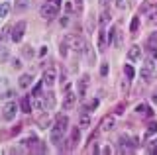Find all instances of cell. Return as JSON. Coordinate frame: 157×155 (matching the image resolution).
I'll return each instance as SVG.
<instances>
[{"mask_svg":"<svg viewBox=\"0 0 157 155\" xmlns=\"http://www.w3.org/2000/svg\"><path fill=\"white\" fill-rule=\"evenodd\" d=\"M67 126H69L67 116H61V118H57L55 126H53L51 132H49V139H51V143L59 145V143L63 142V135H65V132H67Z\"/></svg>","mask_w":157,"mask_h":155,"instance_id":"cell-1","label":"cell"},{"mask_svg":"<svg viewBox=\"0 0 157 155\" xmlns=\"http://www.w3.org/2000/svg\"><path fill=\"white\" fill-rule=\"evenodd\" d=\"M59 6H61V0H47L41 6V18L45 20H53L59 14Z\"/></svg>","mask_w":157,"mask_h":155,"instance_id":"cell-2","label":"cell"},{"mask_svg":"<svg viewBox=\"0 0 157 155\" xmlns=\"http://www.w3.org/2000/svg\"><path fill=\"white\" fill-rule=\"evenodd\" d=\"M155 73V57H145L144 65H141V79L144 81H151V77H153Z\"/></svg>","mask_w":157,"mask_h":155,"instance_id":"cell-3","label":"cell"},{"mask_svg":"<svg viewBox=\"0 0 157 155\" xmlns=\"http://www.w3.org/2000/svg\"><path fill=\"white\" fill-rule=\"evenodd\" d=\"M77 102V94L71 90V86L65 85V96H63V110H71Z\"/></svg>","mask_w":157,"mask_h":155,"instance_id":"cell-4","label":"cell"},{"mask_svg":"<svg viewBox=\"0 0 157 155\" xmlns=\"http://www.w3.org/2000/svg\"><path fill=\"white\" fill-rule=\"evenodd\" d=\"M16 114H18V104H16V102H8L6 106H4V110H2V118L6 120V122L14 120V118H16Z\"/></svg>","mask_w":157,"mask_h":155,"instance_id":"cell-5","label":"cell"},{"mask_svg":"<svg viewBox=\"0 0 157 155\" xmlns=\"http://www.w3.org/2000/svg\"><path fill=\"white\" fill-rule=\"evenodd\" d=\"M24 32H26V22H18L16 26L12 28V41H22L24 37Z\"/></svg>","mask_w":157,"mask_h":155,"instance_id":"cell-6","label":"cell"},{"mask_svg":"<svg viewBox=\"0 0 157 155\" xmlns=\"http://www.w3.org/2000/svg\"><path fill=\"white\" fill-rule=\"evenodd\" d=\"M78 142H81V130H78V128H73L71 130V139H69V147L75 149Z\"/></svg>","mask_w":157,"mask_h":155,"instance_id":"cell-7","label":"cell"},{"mask_svg":"<svg viewBox=\"0 0 157 155\" xmlns=\"http://www.w3.org/2000/svg\"><path fill=\"white\" fill-rule=\"evenodd\" d=\"M55 79H57V75H55L53 69H47L45 73H43V85H45V86H53Z\"/></svg>","mask_w":157,"mask_h":155,"instance_id":"cell-8","label":"cell"},{"mask_svg":"<svg viewBox=\"0 0 157 155\" xmlns=\"http://www.w3.org/2000/svg\"><path fill=\"white\" fill-rule=\"evenodd\" d=\"M69 41L73 43V49H75L77 53L85 51V41H82V37H78V36H75V37H69Z\"/></svg>","mask_w":157,"mask_h":155,"instance_id":"cell-9","label":"cell"},{"mask_svg":"<svg viewBox=\"0 0 157 155\" xmlns=\"http://www.w3.org/2000/svg\"><path fill=\"white\" fill-rule=\"evenodd\" d=\"M86 89H88V75H85L81 81H78V98H85Z\"/></svg>","mask_w":157,"mask_h":155,"instance_id":"cell-10","label":"cell"},{"mask_svg":"<svg viewBox=\"0 0 157 155\" xmlns=\"http://www.w3.org/2000/svg\"><path fill=\"white\" fill-rule=\"evenodd\" d=\"M141 57V47L140 45H132L130 51H128V59L130 61H137Z\"/></svg>","mask_w":157,"mask_h":155,"instance_id":"cell-11","label":"cell"},{"mask_svg":"<svg viewBox=\"0 0 157 155\" xmlns=\"http://www.w3.org/2000/svg\"><path fill=\"white\" fill-rule=\"evenodd\" d=\"M32 83H33V77L32 75H22V77H20V81H18V85L22 86V89H28Z\"/></svg>","mask_w":157,"mask_h":155,"instance_id":"cell-12","label":"cell"},{"mask_svg":"<svg viewBox=\"0 0 157 155\" xmlns=\"http://www.w3.org/2000/svg\"><path fill=\"white\" fill-rule=\"evenodd\" d=\"M90 126V116H88V112L85 110V112L81 114V118H78V128H88Z\"/></svg>","mask_w":157,"mask_h":155,"instance_id":"cell-13","label":"cell"},{"mask_svg":"<svg viewBox=\"0 0 157 155\" xmlns=\"http://www.w3.org/2000/svg\"><path fill=\"white\" fill-rule=\"evenodd\" d=\"M102 132H110L112 128H114V118H112V116H108V118H104L102 120Z\"/></svg>","mask_w":157,"mask_h":155,"instance_id":"cell-14","label":"cell"},{"mask_svg":"<svg viewBox=\"0 0 157 155\" xmlns=\"http://www.w3.org/2000/svg\"><path fill=\"white\" fill-rule=\"evenodd\" d=\"M136 112L137 114H141V116H145V118H151V110H149V106H145V104H137V108H136Z\"/></svg>","mask_w":157,"mask_h":155,"instance_id":"cell-15","label":"cell"},{"mask_svg":"<svg viewBox=\"0 0 157 155\" xmlns=\"http://www.w3.org/2000/svg\"><path fill=\"white\" fill-rule=\"evenodd\" d=\"M32 106L36 110H41V108H45V102H41V98H39V94H37V96H32Z\"/></svg>","mask_w":157,"mask_h":155,"instance_id":"cell-16","label":"cell"},{"mask_svg":"<svg viewBox=\"0 0 157 155\" xmlns=\"http://www.w3.org/2000/svg\"><path fill=\"white\" fill-rule=\"evenodd\" d=\"M53 106H55V94H53V93H47L45 94V108L51 110Z\"/></svg>","mask_w":157,"mask_h":155,"instance_id":"cell-17","label":"cell"},{"mask_svg":"<svg viewBox=\"0 0 157 155\" xmlns=\"http://www.w3.org/2000/svg\"><path fill=\"white\" fill-rule=\"evenodd\" d=\"M104 47H106V32H100V33H98V49H104Z\"/></svg>","mask_w":157,"mask_h":155,"instance_id":"cell-18","label":"cell"},{"mask_svg":"<svg viewBox=\"0 0 157 155\" xmlns=\"http://www.w3.org/2000/svg\"><path fill=\"white\" fill-rule=\"evenodd\" d=\"M116 32H118V28H110V32H108V36H106V41L110 43V45H114V40H116Z\"/></svg>","mask_w":157,"mask_h":155,"instance_id":"cell-19","label":"cell"},{"mask_svg":"<svg viewBox=\"0 0 157 155\" xmlns=\"http://www.w3.org/2000/svg\"><path fill=\"white\" fill-rule=\"evenodd\" d=\"M20 106H22V110H24V112H32V108H33L32 102H29V96H26V98L22 100V104H20Z\"/></svg>","mask_w":157,"mask_h":155,"instance_id":"cell-20","label":"cell"},{"mask_svg":"<svg viewBox=\"0 0 157 155\" xmlns=\"http://www.w3.org/2000/svg\"><path fill=\"white\" fill-rule=\"evenodd\" d=\"M124 75L128 77V81H132V79H134V75H136L134 67H132V65H124Z\"/></svg>","mask_w":157,"mask_h":155,"instance_id":"cell-21","label":"cell"},{"mask_svg":"<svg viewBox=\"0 0 157 155\" xmlns=\"http://www.w3.org/2000/svg\"><path fill=\"white\" fill-rule=\"evenodd\" d=\"M59 51H61V55H63V57H67V53H69V37L61 43V49H59Z\"/></svg>","mask_w":157,"mask_h":155,"instance_id":"cell-22","label":"cell"},{"mask_svg":"<svg viewBox=\"0 0 157 155\" xmlns=\"http://www.w3.org/2000/svg\"><path fill=\"white\" fill-rule=\"evenodd\" d=\"M8 12H10L8 4H6V2H4V4H0V18H6V16H8Z\"/></svg>","mask_w":157,"mask_h":155,"instance_id":"cell-23","label":"cell"},{"mask_svg":"<svg viewBox=\"0 0 157 155\" xmlns=\"http://www.w3.org/2000/svg\"><path fill=\"white\" fill-rule=\"evenodd\" d=\"M137 28H140V18H134V20H132V26H130V32H132V33H136V32H137Z\"/></svg>","mask_w":157,"mask_h":155,"instance_id":"cell-24","label":"cell"},{"mask_svg":"<svg viewBox=\"0 0 157 155\" xmlns=\"http://www.w3.org/2000/svg\"><path fill=\"white\" fill-rule=\"evenodd\" d=\"M4 90H8V81L6 79H0V96L4 94Z\"/></svg>","mask_w":157,"mask_h":155,"instance_id":"cell-25","label":"cell"},{"mask_svg":"<svg viewBox=\"0 0 157 155\" xmlns=\"http://www.w3.org/2000/svg\"><path fill=\"white\" fill-rule=\"evenodd\" d=\"M108 18H110V14L104 10V12H102V16H100V26H106V24H108Z\"/></svg>","mask_w":157,"mask_h":155,"instance_id":"cell-26","label":"cell"},{"mask_svg":"<svg viewBox=\"0 0 157 155\" xmlns=\"http://www.w3.org/2000/svg\"><path fill=\"white\" fill-rule=\"evenodd\" d=\"M22 53H24V55H26V57H33V47L26 45V47H24V49H22Z\"/></svg>","mask_w":157,"mask_h":155,"instance_id":"cell-27","label":"cell"},{"mask_svg":"<svg viewBox=\"0 0 157 155\" xmlns=\"http://www.w3.org/2000/svg\"><path fill=\"white\" fill-rule=\"evenodd\" d=\"M114 45H116V47H122V32H120V30L116 32V40H114Z\"/></svg>","mask_w":157,"mask_h":155,"instance_id":"cell-28","label":"cell"},{"mask_svg":"<svg viewBox=\"0 0 157 155\" xmlns=\"http://www.w3.org/2000/svg\"><path fill=\"white\" fill-rule=\"evenodd\" d=\"M96 106H98V98H94V100H90V104L86 106V112H90V110H96Z\"/></svg>","mask_w":157,"mask_h":155,"instance_id":"cell-29","label":"cell"},{"mask_svg":"<svg viewBox=\"0 0 157 155\" xmlns=\"http://www.w3.org/2000/svg\"><path fill=\"white\" fill-rule=\"evenodd\" d=\"M128 6L126 0H116V8H120V10H124V8Z\"/></svg>","mask_w":157,"mask_h":155,"instance_id":"cell-30","label":"cell"},{"mask_svg":"<svg viewBox=\"0 0 157 155\" xmlns=\"http://www.w3.org/2000/svg\"><path fill=\"white\" fill-rule=\"evenodd\" d=\"M12 67H14V69H22V61H20V59H12Z\"/></svg>","mask_w":157,"mask_h":155,"instance_id":"cell-31","label":"cell"},{"mask_svg":"<svg viewBox=\"0 0 157 155\" xmlns=\"http://www.w3.org/2000/svg\"><path fill=\"white\" fill-rule=\"evenodd\" d=\"M155 130H157V124H155V122H151V124H149V128H147V134H155Z\"/></svg>","mask_w":157,"mask_h":155,"instance_id":"cell-32","label":"cell"},{"mask_svg":"<svg viewBox=\"0 0 157 155\" xmlns=\"http://www.w3.org/2000/svg\"><path fill=\"white\" fill-rule=\"evenodd\" d=\"M16 2H18V8H26L29 0H16Z\"/></svg>","mask_w":157,"mask_h":155,"instance_id":"cell-33","label":"cell"},{"mask_svg":"<svg viewBox=\"0 0 157 155\" xmlns=\"http://www.w3.org/2000/svg\"><path fill=\"white\" fill-rule=\"evenodd\" d=\"M100 73L106 77V75H108V65H102V67H100Z\"/></svg>","mask_w":157,"mask_h":155,"instance_id":"cell-34","label":"cell"},{"mask_svg":"<svg viewBox=\"0 0 157 155\" xmlns=\"http://www.w3.org/2000/svg\"><path fill=\"white\" fill-rule=\"evenodd\" d=\"M151 151H153V153H157V139L153 142V145H151Z\"/></svg>","mask_w":157,"mask_h":155,"instance_id":"cell-35","label":"cell"},{"mask_svg":"<svg viewBox=\"0 0 157 155\" xmlns=\"http://www.w3.org/2000/svg\"><path fill=\"white\" fill-rule=\"evenodd\" d=\"M6 57H8V53H6V51H2V53H0V61H4Z\"/></svg>","mask_w":157,"mask_h":155,"instance_id":"cell-36","label":"cell"},{"mask_svg":"<svg viewBox=\"0 0 157 155\" xmlns=\"http://www.w3.org/2000/svg\"><path fill=\"white\" fill-rule=\"evenodd\" d=\"M151 100H153V102L157 104V90H155V93H153V96H151Z\"/></svg>","mask_w":157,"mask_h":155,"instance_id":"cell-37","label":"cell"}]
</instances>
